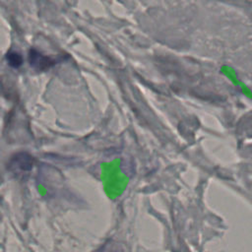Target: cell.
Wrapping results in <instances>:
<instances>
[{
    "instance_id": "obj_3",
    "label": "cell",
    "mask_w": 252,
    "mask_h": 252,
    "mask_svg": "<svg viewBox=\"0 0 252 252\" xmlns=\"http://www.w3.org/2000/svg\"><path fill=\"white\" fill-rule=\"evenodd\" d=\"M8 64L13 68H19L23 64V57L16 51H10L6 55Z\"/></svg>"
},
{
    "instance_id": "obj_1",
    "label": "cell",
    "mask_w": 252,
    "mask_h": 252,
    "mask_svg": "<svg viewBox=\"0 0 252 252\" xmlns=\"http://www.w3.org/2000/svg\"><path fill=\"white\" fill-rule=\"evenodd\" d=\"M33 158L28 153H18L14 155L8 163V168L13 172H26L32 168Z\"/></svg>"
},
{
    "instance_id": "obj_2",
    "label": "cell",
    "mask_w": 252,
    "mask_h": 252,
    "mask_svg": "<svg viewBox=\"0 0 252 252\" xmlns=\"http://www.w3.org/2000/svg\"><path fill=\"white\" fill-rule=\"evenodd\" d=\"M29 62H30V65L37 71L47 70L56 63V61L54 59L41 54L39 51H37L35 49L30 50Z\"/></svg>"
}]
</instances>
